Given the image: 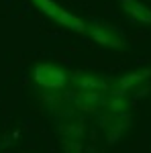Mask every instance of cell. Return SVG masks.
I'll use <instances>...</instances> for the list:
<instances>
[{
	"instance_id": "cell-1",
	"label": "cell",
	"mask_w": 151,
	"mask_h": 153,
	"mask_svg": "<svg viewBox=\"0 0 151 153\" xmlns=\"http://www.w3.org/2000/svg\"><path fill=\"white\" fill-rule=\"evenodd\" d=\"M31 2L35 4V8L39 12H43L45 16L53 19L55 23L68 27L70 31H76V33H80V35L86 33V23H84L82 19H78L76 14L68 12L63 6H59L57 2H53V0H31Z\"/></svg>"
},
{
	"instance_id": "cell-2",
	"label": "cell",
	"mask_w": 151,
	"mask_h": 153,
	"mask_svg": "<svg viewBox=\"0 0 151 153\" xmlns=\"http://www.w3.org/2000/svg\"><path fill=\"white\" fill-rule=\"evenodd\" d=\"M33 78L39 86H43L47 90H61L65 88V84L70 82V76L68 71L53 65V63H41L37 65L33 71Z\"/></svg>"
},
{
	"instance_id": "cell-3",
	"label": "cell",
	"mask_w": 151,
	"mask_h": 153,
	"mask_svg": "<svg viewBox=\"0 0 151 153\" xmlns=\"http://www.w3.org/2000/svg\"><path fill=\"white\" fill-rule=\"evenodd\" d=\"M86 33L92 37L98 45H104V47H123L125 45L123 35L116 31L115 27L106 25V23H100V21L86 23Z\"/></svg>"
},
{
	"instance_id": "cell-4",
	"label": "cell",
	"mask_w": 151,
	"mask_h": 153,
	"mask_svg": "<svg viewBox=\"0 0 151 153\" xmlns=\"http://www.w3.org/2000/svg\"><path fill=\"white\" fill-rule=\"evenodd\" d=\"M149 78H151V68L125 74V76H121L118 80H115L112 84H108V94L127 96V94H131V92H135V90H137L139 86H143L145 82H149Z\"/></svg>"
},
{
	"instance_id": "cell-5",
	"label": "cell",
	"mask_w": 151,
	"mask_h": 153,
	"mask_svg": "<svg viewBox=\"0 0 151 153\" xmlns=\"http://www.w3.org/2000/svg\"><path fill=\"white\" fill-rule=\"evenodd\" d=\"M70 80L78 92H108V82L96 74H74Z\"/></svg>"
},
{
	"instance_id": "cell-6",
	"label": "cell",
	"mask_w": 151,
	"mask_h": 153,
	"mask_svg": "<svg viewBox=\"0 0 151 153\" xmlns=\"http://www.w3.org/2000/svg\"><path fill=\"white\" fill-rule=\"evenodd\" d=\"M123 8L135 23H143V25H151V8L141 4L139 0H121Z\"/></svg>"
},
{
	"instance_id": "cell-7",
	"label": "cell",
	"mask_w": 151,
	"mask_h": 153,
	"mask_svg": "<svg viewBox=\"0 0 151 153\" xmlns=\"http://www.w3.org/2000/svg\"><path fill=\"white\" fill-rule=\"evenodd\" d=\"M102 106H106V110L110 112H125L129 108V100L127 96H116V94H104V100H102Z\"/></svg>"
},
{
	"instance_id": "cell-8",
	"label": "cell",
	"mask_w": 151,
	"mask_h": 153,
	"mask_svg": "<svg viewBox=\"0 0 151 153\" xmlns=\"http://www.w3.org/2000/svg\"><path fill=\"white\" fill-rule=\"evenodd\" d=\"M65 151L68 153H82V145L78 141H68L65 143Z\"/></svg>"
}]
</instances>
